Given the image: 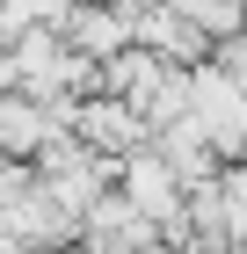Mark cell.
Returning a JSON list of instances; mask_svg holds the SVG:
<instances>
[{"mask_svg": "<svg viewBox=\"0 0 247 254\" xmlns=\"http://www.w3.org/2000/svg\"><path fill=\"white\" fill-rule=\"evenodd\" d=\"M51 131H66V124L51 117V102L22 95V87H0V153L7 160H37V145Z\"/></svg>", "mask_w": 247, "mask_h": 254, "instance_id": "1", "label": "cell"}]
</instances>
